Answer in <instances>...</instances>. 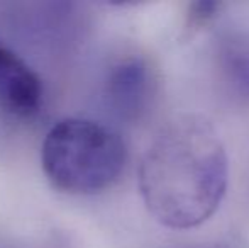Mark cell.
Masks as SVG:
<instances>
[{"label": "cell", "mask_w": 249, "mask_h": 248, "mask_svg": "<svg viewBox=\"0 0 249 248\" xmlns=\"http://www.w3.org/2000/svg\"><path fill=\"white\" fill-rule=\"evenodd\" d=\"M229 162L215 126L198 114H180L158 131L138 170L146 209L170 229L209 221L227 191Z\"/></svg>", "instance_id": "6da1fadb"}, {"label": "cell", "mask_w": 249, "mask_h": 248, "mask_svg": "<svg viewBox=\"0 0 249 248\" xmlns=\"http://www.w3.org/2000/svg\"><path fill=\"white\" fill-rule=\"evenodd\" d=\"M127 145L117 131L85 117H65L48 129L41 167L58 191L93 195L114 187L127 167Z\"/></svg>", "instance_id": "7a4b0ae2"}, {"label": "cell", "mask_w": 249, "mask_h": 248, "mask_svg": "<svg viewBox=\"0 0 249 248\" xmlns=\"http://www.w3.org/2000/svg\"><path fill=\"white\" fill-rule=\"evenodd\" d=\"M160 78L154 63L141 53H127L107 68L104 78V102L122 123L146 119L156 102Z\"/></svg>", "instance_id": "3957f363"}, {"label": "cell", "mask_w": 249, "mask_h": 248, "mask_svg": "<svg viewBox=\"0 0 249 248\" xmlns=\"http://www.w3.org/2000/svg\"><path fill=\"white\" fill-rule=\"evenodd\" d=\"M43 106L41 76L16 51L0 43V113L19 121H33Z\"/></svg>", "instance_id": "277c9868"}, {"label": "cell", "mask_w": 249, "mask_h": 248, "mask_svg": "<svg viewBox=\"0 0 249 248\" xmlns=\"http://www.w3.org/2000/svg\"><path fill=\"white\" fill-rule=\"evenodd\" d=\"M215 65L226 92L239 102H249V36L231 33L220 38Z\"/></svg>", "instance_id": "5b68a950"}, {"label": "cell", "mask_w": 249, "mask_h": 248, "mask_svg": "<svg viewBox=\"0 0 249 248\" xmlns=\"http://www.w3.org/2000/svg\"><path fill=\"white\" fill-rule=\"evenodd\" d=\"M222 9V3L219 2H194L188 5L187 10V19H185V34L192 36V34L198 33L200 29L210 24L217 17L219 10Z\"/></svg>", "instance_id": "8992f818"}, {"label": "cell", "mask_w": 249, "mask_h": 248, "mask_svg": "<svg viewBox=\"0 0 249 248\" xmlns=\"http://www.w3.org/2000/svg\"><path fill=\"white\" fill-rule=\"evenodd\" d=\"M205 248H226V247H219V245H217V247H205Z\"/></svg>", "instance_id": "52a82bcc"}]
</instances>
